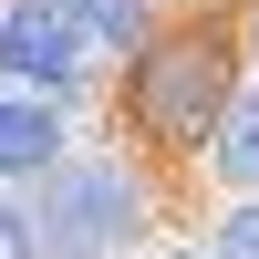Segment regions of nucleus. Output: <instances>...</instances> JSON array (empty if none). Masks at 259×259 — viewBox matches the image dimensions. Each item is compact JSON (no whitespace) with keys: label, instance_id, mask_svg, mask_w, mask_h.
Wrapping results in <instances>:
<instances>
[{"label":"nucleus","instance_id":"obj_4","mask_svg":"<svg viewBox=\"0 0 259 259\" xmlns=\"http://www.w3.org/2000/svg\"><path fill=\"white\" fill-rule=\"evenodd\" d=\"M52 156H62V124H52V104H21V94H0V177H41Z\"/></svg>","mask_w":259,"mask_h":259},{"label":"nucleus","instance_id":"obj_5","mask_svg":"<svg viewBox=\"0 0 259 259\" xmlns=\"http://www.w3.org/2000/svg\"><path fill=\"white\" fill-rule=\"evenodd\" d=\"M52 11L73 21V41H83L94 62H104V52H124V41L145 31V0H52Z\"/></svg>","mask_w":259,"mask_h":259},{"label":"nucleus","instance_id":"obj_1","mask_svg":"<svg viewBox=\"0 0 259 259\" xmlns=\"http://www.w3.org/2000/svg\"><path fill=\"white\" fill-rule=\"evenodd\" d=\"M41 218H52V239L31 228L41 249H73V259H114V249L145 228V197H135V177H124V166L83 156V166H52V187H41Z\"/></svg>","mask_w":259,"mask_h":259},{"label":"nucleus","instance_id":"obj_3","mask_svg":"<svg viewBox=\"0 0 259 259\" xmlns=\"http://www.w3.org/2000/svg\"><path fill=\"white\" fill-rule=\"evenodd\" d=\"M0 73L11 83H41V94H73L94 73V52L73 41V21L52 0H0Z\"/></svg>","mask_w":259,"mask_h":259},{"label":"nucleus","instance_id":"obj_6","mask_svg":"<svg viewBox=\"0 0 259 259\" xmlns=\"http://www.w3.org/2000/svg\"><path fill=\"white\" fill-rule=\"evenodd\" d=\"M218 177H239V187H259V94H228L218 104Z\"/></svg>","mask_w":259,"mask_h":259},{"label":"nucleus","instance_id":"obj_8","mask_svg":"<svg viewBox=\"0 0 259 259\" xmlns=\"http://www.w3.org/2000/svg\"><path fill=\"white\" fill-rule=\"evenodd\" d=\"M0 259H31V228H21L11 207H0Z\"/></svg>","mask_w":259,"mask_h":259},{"label":"nucleus","instance_id":"obj_2","mask_svg":"<svg viewBox=\"0 0 259 259\" xmlns=\"http://www.w3.org/2000/svg\"><path fill=\"white\" fill-rule=\"evenodd\" d=\"M135 104H145L156 135L197 145L207 124H218V104H228V52L218 41H156V62L135 73Z\"/></svg>","mask_w":259,"mask_h":259},{"label":"nucleus","instance_id":"obj_7","mask_svg":"<svg viewBox=\"0 0 259 259\" xmlns=\"http://www.w3.org/2000/svg\"><path fill=\"white\" fill-rule=\"evenodd\" d=\"M218 259H259V207H239V218L218 228Z\"/></svg>","mask_w":259,"mask_h":259}]
</instances>
